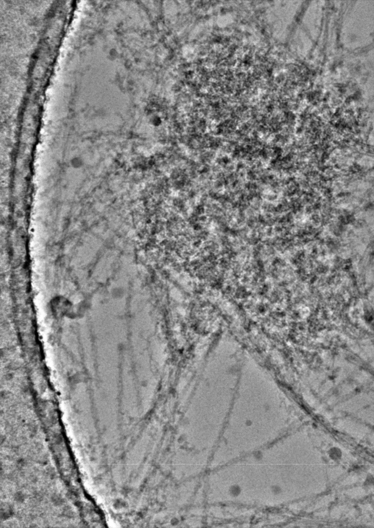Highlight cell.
<instances>
[{
    "label": "cell",
    "mask_w": 374,
    "mask_h": 528,
    "mask_svg": "<svg viewBox=\"0 0 374 528\" xmlns=\"http://www.w3.org/2000/svg\"><path fill=\"white\" fill-rule=\"evenodd\" d=\"M72 306L70 301L64 297H56L51 301L52 311L57 316L67 315L71 311Z\"/></svg>",
    "instance_id": "obj_1"
}]
</instances>
